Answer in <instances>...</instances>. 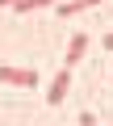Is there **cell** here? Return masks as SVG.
Here are the masks:
<instances>
[{"label": "cell", "mask_w": 113, "mask_h": 126, "mask_svg": "<svg viewBox=\"0 0 113 126\" xmlns=\"http://www.w3.org/2000/svg\"><path fill=\"white\" fill-rule=\"evenodd\" d=\"M80 126H96V113H80Z\"/></svg>", "instance_id": "8992f818"}, {"label": "cell", "mask_w": 113, "mask_h": 126, "mask_svg": "<svg viewBox=\"0 0 113 126\" xmlns=\"http://www.w3.org/2000/svg\"><path fill=\"white\" fill-rule=\"evenodd\" d=\"M0 84H13V88H38V72H34V67H0Z\"/></svg>", "instance_id": "6da1fadb"}, {"label": "cell", "mask_w": 113, "mask_h": 126, "mask_svg": "<svg viewBox=\"0 0 113 126\" xmlns=\"http://www.w3.org/2000/svg\"><path fill=\"white\" fill-rule=\"evenodd\" d=\"M0 4H9V9H13V4H17V0H0Z\"/></svg>", "instance_id": "ba28073f"}, {"label": "cell", "mask_w": 113, "mask_h": 126, "mask_svg": "<svg viewBox=\"0 0 113 126\" xmlns=\"http://www.w3.org/2000/svg\"><path fill=\"white\" fill-rule=\"evenodd\" d=\"M92 4H100V0H67V4H54V13L59 17H75V13H88Z\"/></svg>", "instance_id": "277c9868"}, {"label": "cell", "mask_w": 113, "mask_h": 126, "mask_svg": "<svg viewBox=\"0 0 113 126\" xmlns=\"http://www.w3.org/2000/svg\"><path fill=\"white\" fill-rule=\"evenodd\" d=\"M100 46H105V50H113V30H109V34L100 38Z\"/></svg>", "instance_id": "52a82bcc"}, {"label": "cell", "mask_w": 113, "mask_h": 126, "mask_svg": "<svg viewBox=\"0 0 113 126\" xmlns=\"http://www.w3.org/2000/svg\"><path fill=\"white\" fill-rule=\"evenodd\" d=\"M84 55H88V34H75V38H71V46H67V63H63V67L71 72V67H75Z\"/></svg>", "instance_id": "3957f363"}, {"label": "cell", "mask_w": 113, "mask_h": 126, "mask_svg": "<svg viewBox=\"0 0 113 126\" xmlns=\"http://www.w3.org/2000/svg\"><path fill=\"white\" fill-rule=\"evenodd\" d=\"M50 4H54V0H17L13 9L17 13H38V9H50Z\"/></svg>", "instance_id": "5b68a950"}, {"label": "cell", "mask_w": 113, "mask_h": 126, "mask_svg": "<svg viewBox=\"0 0 113 126\" xmlns=\"http://www.w3.org/2000/svg\"><path fill=\"white\" fill-rule=\"evenodd\" d=\"M67 88H71V72L63 67L59 76H54V84H50V93H46V105H63V97H67Z\"/></svg>", "instance_id": "7a4b0ae2"}]
</instances>
